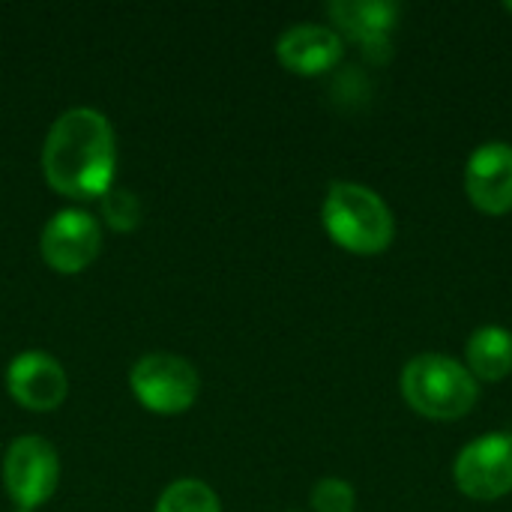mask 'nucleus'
Masks as SVG:
<instances>
[{
    "label": "nucleus",
    "mask_w": 512,
    "mask_h": 512,
    "mask_svg": "<svg viewBox=\"0 0 512 512\" xmlns=\"http://www.w3.org/2000/svg\"><path fill=\"white\" fill-rule=\"evenodd\" d=\"M117 141L108 117L96 108L63 111L42 144L45 183L66 198H102L114 183Z\"/></svg>",
    "instance_id": "1"
},
{
    "label": "nucleus",
    "mask_w": 512,
    "mask_h": 512,
    "mask_svg": "<svg viewBox=\"0 0 512 512\" xmlns=\"http://www.w3.org/2000/svg\"><path fill=\"white\" fill-rule=\"evenodd\" d=\"M321 222L336 246L357 255L384 252L396 234V219L387 201L375 189L351 180H336L327 189Z\"/></svg>",
    "instance_id": "2"
},
{
    "label": "nucleus",
    "mask_w": 512,
    "mask_h": 512,
    "mask_svg": "<svg viewBox=\"0 0 512 512\" xmlns=\"http://www.w3.org/2000/svg\"><path fill=\"white\" fill-rule=\"evenodd\" d=\"M402 396L423 417L459 420L477 405L480 384L468 372V366L459 363L456 357L429 351V354H417L405 363Z\"/></svg>",
    "instance_id": "3"
},
{
    "label": "nucleus",
    "mask_w": 512,
    "mask_h": 512,
    "mask_svg": "<svg viewBox=\"0 0 512 512\" xmlns=\"http://www.w3.org/2000/svg\"><path fill=\"white\" fill-rule=\"evenodd\" d=\"M129 387L147 411L162 414V417H174V414H183L195 405L198 390H201V378L189 360L168 354V351H156V354L141 357L132 366Z\"/></svg>",
    "instance_id": "4"
},
{
    "label": "nucleus",
    "mask_w": 512,
    "mask_h": 512,
    "mask_svg": "<svg viewBox=\"0 0 512 512\" xmlns=\"http://www.w3.org/2000/svg\"><path fill=\"white\" fill-rule=\"evenodd\" d=\"M60 480V459L57 450L36 435L15 438L3 456V489L18 510L42 507Z\"/></svg>",
    "instance_id": "5"
},
{
    "label": "nucleus",
    "mask_w": 512,
    "mask_h": 512,
    "mask_svg": "<svg viewBox=\"0 0 512 512\" xmlns=\"http://www.w3.org/2000/svg\"><path fill=\"white\" fill-rule=\"evenodd\" d=\"M453 477L462 495L498 501L512 492V435L492 432L465 444L456 456Z\"/></svg>",
    "instance_id": "6"
},
{
    "label": "nucleus",
    "mask_w": 512,
    "mask_h": 512,
    "mask_svg": "<svg viewBox=\"0 0 512 512\" xmlns=\"http://www.w3.org/2000/svg\"><path fill=\"white\" fill-rule=\"evenodd\" d=\"M102 249V228L93 213L66 207L54 213L39 234V255L57 273H81L87 270Z\"/></svg>",
    "instance_id": "7"
},
{
    "label": "nucleus",
    "mask_w": 512,
    "mask_h": 512,
    "mask_svg": "<svg viewBox=\"0 0 512 512\" xmlns=\"http://www.w3.org/2000/svg\"><path fill=\"white\" fill-rule=\"evenodd\" d=\"M6 390L27 411H54L69 393L66 369L45 351H21L6 366Z\"/></svg>",
    "instance_id": "8"
},
{
    "label": "nucleus",
    "mask_w": 512,
    "mask_h": 512,
    "mask_svg": "<svg viewBox=\"0 0 512 512\" xmlns=\"http://www.w3.org/2000/svg\"><path fill=\"white\" fill-rule=\"evenodd\" d=\"M339 36H351L363 45V54L375 63L390 60V33L399 21L402 6L393 0H333L327 6Z\"/></svg>",
    "instance_id": "9"
},
{
    "label": "nucleus",
    "mask_w": 512,
    "mask_h": 512,
    "mask_svg": "<svg viewBox=\"0 0 512 512\" xmlns=\"http://www.w3.org/2000/svg\"><path fill=\"white\" fill-rule=\"evenodd\" d=\"M465 192L483 213L512 210V144L486 141L465 162Z\"/></svg>",
    "instance_id": "10"
},
{
    "label": "nucleus",
    "mask_w": 512,
    "mask_h": 512,
    "mask_svg": "<svg viewBox=\"0 0 512 512\" xmlns=\"http://www.w3.org/2000/svg\"><path fill=\"white\" fill-rule=\"evenodd\" d=\"M345 54V36L327 24H294L276 39V57L288 72L297 75H324Z\"/></svg>",
    "instance_id": "11"
},
{
    "label": "nucleus",
    "mask_w": 512,
    "mask_h": 512,
    "mask_svg": "<svg viewBox=\"0 0 512 512\" xmlns=\"http://www.w3.org/2000/svg\"><path fill=\"white\" fill-rule=\"evenodd\" d=\"M465 360L477 381H504L512 372V330L501 324L477 327L465 342Z\"/></svg>",
    "instance_id": "12"
},
{
    "label": "nucleus",
    "mask_w": 512,
    "mask_h": 512,
    "mask_svg": "<svg viewBox=\"0 0 512 512\" xmlns=\"http://www.w3.org/2000/svg\"><path fill=\"white\" fill-rule=\"evenodd\" d=\"M156 512H222V504H219V495L207 483L177 480L159 495Z\"/></svg>",
    "instance_id": "13"
},
{
    "label": "nucleus",
    "mask_w": 512,
    "mask_h": 512,
    "mask_svg": "<svg viewBox=\"0 0 512 512\" xmlns=\"http://www.w3.org/2000/svg\"><path fill=\"white\" fill-rule=\"evenodd\" d=\"M102 216L114 231H135L141 222V201L129 189H108L102 198Z\"/></svg>",
    "instance_id": "14"
},
{
    "label": "nucleus",
    "mask_w": 512,
    "mask_h": 512,
    "mask_svg": "<svg viewBox=\"0 0 512 512\" xmlns=\"http://www.w3.org/2000/svg\"><path fill=\"white\" fill-rule=\"evenodd\" d=\"M357 492L342 477H324L312 489V510L315 512H354Z\"/></svg>",
    "instance_id": "15"
},
{
    "label": "nucleus",
    "mask_w": 512,
    "mask_h": 512,
    "mask_svg": "<svg viewBox=\"0 0 512 512\" xmlns=\"http://www.w3.org/2000/svg\"><path fill=\"white\" fill-rule=\"evenodd\" d=\"M507 9H510V12H512V0H510V3H507Z\"/></svg>",
    "instance_id": "16"
},
{
    "label": "nucleus",
    "mask_w": 512,
    "mask_h": 512,
    "mask_svg": "<svg viewBox=\"0 0 512 512\" xmlns=\"http://www.w3.org/2000/svg\"><path fill=\"white\" fill-rule=\"evenodd\" d=\"M15 512H30V510H15Z\"/></svg>",
    "instance_id": "17"
}]
</instances>
